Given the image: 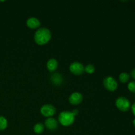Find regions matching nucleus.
Masks as SVG:
<instances>
[{"mask_svg":"<svg viewBox=\"0 0 135 135\" xmlns=\"http://www.w3.org/2000/svg\"><path fill=\"white\" fill-rule=\"evenodd\" d=\"M104 86L107 90L109 92H113L116 90L118 87V84L115 79L112 76H107L103 80Z\"/></svg>","mask_w":135,"mask_h":135,"instance_id":"obj_4","label":"nucleus"},{"mask_svg":"<svg viewBox=\"0 0 135 135\" xmlns=\"http://www.w3.org/2000/svg\"><path fill=\"white\" fill-rule=\"evenodd\" d=\"M7 127V121L3 116H0V131H3Z\"/></svg>","mask_w":135,"mask_h":135,"instance_id":"obj_14","label":"nucleus"},{"mask_svg":"<svg viewBox=\"0 0 135 135\" xmlns=\"http://www.w3.org/2000/svg\"><path fill=\"white\" fill-rule=\"evenodd\" d=\"M128 89L132 93H135V81H131L128 84Z\"/></svg>","mask_w":135,"mask_h":135,"instance_id":"obj_16","label":"nucleus"},{"mask_svg":"<svg viewBox=\"0 0 135 135\" xmlns=\"http://www.w3.org/2000/svg\"><path fill=\"white\" fill-rule=\"evenodd\" d=\"M131 109H132V112H133V115L135 116V102L131 105Z\"/></svg>","mask_w":135,"mask_h":135,"instance_id":"obj_19","label":"nucleus"},{"mask_svg":"<svg viewBox=\"0 0 135 135\" xmlns=\"http://www.w3.org/2000/svg\"><path fill=\"white\" fill-rule=\"evenodd\" d=\"M119 79L122 83H127L130 79V75L127 73H121L119 76Z\"/></svg>","mask_w":135,"mask_h":135,"instance_id":"obj_13","label":"nucleus"},{"mask_svg":"<svg viewBox=\"0 0 135 135\" xmlns=\"http://www.w3.org/2000/svg\"><path fill=\"white\" fill-rule=\"evenodd\" d=\"M131 77L133 78V79L135 80V68L133 69L131 71Z\"/></svg>","mask_w":135,"mask_h":135,"instance_id":"obj_17","label":"nucleus"},{"mask_svg":"<svg viewBox=\"0 0 135 135\" xmlns=\"http://www.w3.org/2000/svg\"><path fill=\"white\" fill-rule=\"evenodd\" d=\"M84 71L88 74H92L95 71V67L92 64H88L84 67Z\"/></svg>","mask_w":135,"mask_h":135,"instance_id":"obj_15","label":"nucleus"},{"mask_svg":"<svg viewBox=\"0 0 135 135\" xmlns=\"http://www.w3.org/2000/svg\"><path fill=\"white\" fill-rule=\"evenodd\" d=\"M58 67V62L54 58H51L47 62V68L50 72H54Z\"/></svg>","mask_w":135,"mask_h":135,"instance_id":"obj_10","label":"nucleus"},{"mask_svg":"<svg viewBox=\"0 0 135 135\" xmlns=\"http://www.w3.org/2000/svg\"><path fill=\"white\" fill-rule=\"evenodd\" d=\"M26 25L31 29L38 28L40 26V21L36 17H30L26 21Z\"/></svg>","mask_w":135,"mask_h":135,"instance_id":"obj_9","label":"nucleus"},{"mask_svg":"<svg viewBox=\"0 0 135 135\" xmlns=\"http://www.w3.org/2000/svg\"><path fill=\"white\" fill-rule=\"evenodd\" d=\"M40 113L44 117H51L56 113V109L51 104H45L41 108Z\"/></svg>","mask_w":135,"mask_h":135,"instance_id":"obj_5","label":"nucleus"},{"mask_svg":"<svg viewBox=\"0 0 135 135\" xmlns=\"http://www.w3.org/2000/svg\"><path fill=\"white\" fill-rule=\"evenodd\" d=\"M83 96L80 92H74L69 98V102L72 105H79L83 102Z\"/></svg>","mask_w":135,"mask_h":135,"instance_id":"obj_7","label":"nucleus"},{"mask_svg":"<svg viewBox=\"0 0 135 135\" xmlns=\"http://www.w3.org/2000/svg\"><path fill=\"white\" fill-rule=\"evenodd\" d=\"M44 131V125L41 123L36 124L34 126V132L36 134H41Z\"/></svg>","mask_w":135,"mask_h":135,"instance_id":"obj_12","label":"nucleus"},{"mask_svg":"<svg viewBox=\"0 0 135 135\" xmlns=\"http://www.w3.org/2000/svg\"><path fill=\"white\" fill-rule=\"evenodd\" d=\"M71 112H72L73 114L75 116H76L78 114H79V110H78V109H73V110Z\"/></svg>","mask_w":135,"mask_h":135,"instance_id":"obj_18","label":"nucleus"},{"mask_svg":"<svg viewBox=\"0 0 135 135\" xmlns=\"http://www.w3.org/2000/svg\"><path fill=\"white\" fill-rule=\"evenodd\" d=\"M45 127L50 131H55L58 127V121L53 117H48L45 121Z\"/></svg>","mask_w":135,"mask_h":135,"instance_id":"obj_8","label":"nucleus"},{"mask_svg":"<svg viewBox=\"0 0 135 135\" xmlns=\"http://www.w3.org/2000/svg\"><path fill=\"white\" fill-rule=\"evenodd\" d=\"M69 70L75 75H81L84 72V67L80 62H73L69 67Z\"/></svg>","mask_w":135,"mask_h":135,"instance_id":"obj_6","label":"nucleus"},{"mask_svg":"<svg viewBox=\"0 0 135 135\" xmlns=\"http://www.w3.org/2000/svg\"><path fill=\"white\" fill-rule=\"evenodd\" d=\"M51 34L47 28H40L34 34V41L38 45H45L51 40Z\"/></svg>","mask_w":135,"mask_h":135,"instance_id":"obj_1","label":"nucleus"},{"mask_svg":"<svg viewBox=\"0 0 135 135\" xmlns=\"http://www.w3.org/2000/svg\"><path fill=\"white\" fill-rule=\"evenodd\" d=\"M133 125H134V127H135V119L134 120H133Z\"/></svg>","mask_w":135,"mask_h":135,"instance_id":"obj_20","label":"nucleus"},{"mask_svg":"<svg viewBox=\"0 0 135 135\" xmlns=\"http://www.w3.org/2000/svg\"><path fill=\"white\" fill-rule=\"evenodd\" d=\"M51 80L55 85H61L63 83V77L59 73H54L51 76Z\"/></svg>","mask_w":135,"mask_h":135,"instance_id":"obj_11","label":"nucleus"},{"mask_svg":"<svg viewBox=\"0 0 135 135\" xmlns=\"http://www.w3.org/2000/svg\"><path fill=\"white\" fill-rule=\"evenodd\" d=\"M75 116L73 114L72 112L68 111L61 112L58 117L59 122L65 127H68L72 125L75 121Z\"/></svg>","mask_w":135,"mask_h":135,"instance_id":"obj_2","label":"nucleus"},{"mask_svg":"<svg viewBox=\"0 0 135 135\" xmlns=\"http://www.w3.org/2000/svg\"><path fill=\"white\" fill-rule=\"evenodd\" d=\"M115 105L118 109L123 112H126L131 108V102L127 98L119 97L115 101Z\"/></svg>","mask_w":135,"mask_h":135,"instance_id":"obj_3","label":"nucleus"}]
</instances>
